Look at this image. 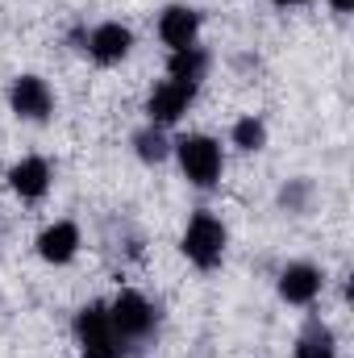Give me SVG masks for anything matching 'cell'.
<instances>
[{
    "mask_svg": "<svg viewBox=\"0 0 354 358\" xmlns=\"http://www.w3.org/2000/svg\"><path fill=\"white\" fill-rule=\"evenodd\" d=\"M76 338H80L84 358H121V350H125V342L117 338V329H113V321H108V308H100V304L80 308V317H76Z\"/></svg>",
    "mask_w": 354,
    "mask_h": 358,
    "instance_id": "obj_1",
    "label": "cell"
},
{
    "mask_svg": "<svg viewBox=\"0 0 354 358\" xmlns=\"http://www.w3.org/2000/svg\"><path fill=\"white\" fill-rule=\"evenodd\" d=\"M183 255L196 263L200 271H213L225 255V225L208 213H196L183 229Z\"/></svg>",
    "mask_w": 354,
    "mask_h": 358,
    "instance_id": "obj_2",
    "label": "cell"
},
{
    "mask_svg": "<svg viewBox=\"0 0 354 358\" xmlns=\"http://www.w3.org/2000/svg\"><path fill=\"white\" fill-rule=\"evenodd\" d=\"M176 150H179V167H183V176L192 179L196 187H213V183L221 179V146H217L213 138L192 134V138L176 142Z\"/></svg>",
    "mask_w": 354,
    "mask_h": 358,
    "instance_id": "obj_3",
    "label": "cell"
},
{
    "mask_svg": "<svg viewBox=\"0 0 354 358\" xmlns=\"http://www.w3.org/2000/svg\"><path fill=\"white\" fill-rule=\"evenodd\" d=\"M108 321H113V329H117L121 342H142V338L155 329V308H150L146 296L121 292V296L113 300V308H108Z\"/></svg>",
    "mask_w": 354,
    "mask_h": 358,
    "instance_id": "obj_4",
    "label": "cell"
},
{
    "mask_svg": "<svg viewBox=\"0 0 354 358\" xmlns=\"http://www.w3.org/2000/svg\"><path fill=\"white\" fill-rule=\"evenodd\" d=\"M192 96H196V88H192V84H179V80H167V84H159V88L150 92V100H146L150 125H171V121H179V117L187 113Z\"/></svg>",
    "mask_w": 354,
    "mask_h": 358,
    "instance_id": "obj_5",
    "label": "cell"
},
{
    "mask_svg": "<svg viewBox=\"0 0 354 358\" xmlns=\"http://www.w3.org/2000/svg\"><path fill=\"white\" fill-rule=\"evenodd\" d=\"M8 104H13L17 117H25V121H42V117H50L55 96H50V88H46L38 76H21V80L13 84V92H8Z\"/></svg>",
    "mask_w": 354,
    "mask_h": 358,
    "instance_id": "obj_6",
    "label": "cell"
},
{
    "mask_svg": "<svg viewBox=\"0 0 354 358\" xmlns=\"http://www.w3.org/2000/svg\"><path fill=\"white\" fill-rule=\"evenodd\" d=\"M134 46V34L121 25V21H104L88 34V55L96 63H121Z\"/></svg>",
    "mask_w": 354,
    "mask_h": 358,
    "instance_id": "obj_7",
    "label": "cell"
},
{
    "mask_svg": "<svg viewBox=\"0 0 354 358\" xmlns=\"http://www.w3.org/2000/svg\"><path fill=\"white\" fill-rule=\"evenodd\" d=\"M196 29H200V13L196 8H183V4H171L163 17H159V38L171 46V50H183V46H196Z\"/></svg>",
    "mask_w": 354,
    "mask_h": 358,
    "instance_id": "obj_8",
    "label": "cell"
},
{
    "mask_svg": "<svg viewBox=\"0 0 354 358\" xmlns=\"http://www.w3.org/2000/svg\"><path fill=\"white\" fill-rule=\"evenodd\" d=\"M317 292H321V271L309 267V263H292L279 275V296L288 304H313Z\"/></svg>",
    "mask_w": 354,
    "mask_h": 358,
    "instance_id": "obj_9",
    "label": "cell"
},
{
    "mask_svg": "<svg viewBox=\"0 0 354 358\" xmlns=\"http://www.w3.org/2000/svg\"><path fill=\"white\" fill-rule=\"evenodd\" d=\"M8 183L21 200H42L46 187H50V163L46 159H21L13 171H8Z\"/></svg>",
    "mask_w": 354,
    "mask_h": 358,
    "instance_id": "obj_10",
    "label": "cell"
},
{
    "mask_svg": "<svg viewBox=\"0 0 354 358\" xmlns=\"http://www.w3.org/2000/svg\"><path fill=\"white\" fill-rule=\"evenodd\" d=\"M76 250H80V229H76L71 221H55V225L38 238V255H42L46 263H71Z\"/></svg>",
    "mask_w": 354,
    "mask_h": 358,
    "instance_id": "obj_11",
    "label": "cell"
},
{
    "mask_svg": "<svg viewBox=\"0 0 354 358\" xmlns=\"http://www.w3.org/2000/svg\"><path fill=\"white\" fill-rule=\"evenodd\" d=\"M171 80H179V84H200L204 80V71H208V55L200 50V46H183V50H176L171 55Z\"/></svg>",
    "mask_w": 354,
    "mask_h": 358,
    "instance_id": "obj_12",
    "label": "cell"
},
{
    "mask_svg": "<svg viewBox=\"0 0 354 358\" xmlns=\"http://www.w3.org/2000/svg\"><path fill=\"white\" fill-rule=\"evenodd\" d=\"M296 358H334V334L321 321H309L296 338Z\"/></svg>",
    "mask_w": 354,
    "mask_h": 358,
    "instance_id": "obj_13",
    "label": "cell"
},
{
    "mask_svg": "<svg viewBox=\"0 0 354 358\" xmlns=\"http://www.w3.org/2000/svg\"><path fill=\"white\" fill-rule=\"evenodd\" d=\"M134 146H138V159L142 163H163L167 159V138H163V125H146V129H138L134 134Z\"/></svg>",
    "mask_w": 354,
    "mask_h": 358,
    "instance_id": "obj_14",
    "label": "cell"
},
{
    "mask_svg": "<svg viewBox=\"0 0 354 358\" xmlns=\"http://www.w3.org/2000/svg\"><path fill=\"white\" fill-rule=\"evenodd\" d=\"M267 142V129L259 117H242L238 125H234V146H242V150H259Z\"/></svg>",
    "mask_w": 354,
    "mask_h": 358,
    "instance_id": "obj_15",
    "label": "cell"
},
{
    "mask_svg": "<svg viewBox=\"0 0 354 358\" xmlns=\"http://www.w3.org/2000/svg\"><path fill=\"white\" fill-rule=\"evenodd\" d=\"M330 4H334L338 13H351V8H354V0H330Z\"/></svg>",
    "mask_w": 354,
    "mask_h": 358,
    "instance_id": "obj_16",
    "label": "cell"
},
{
    "mask_svg": "<svg viewBox=\"0 0 354 358\" xmlns=\"http://www.w3.org/2000/svg\"><path fill=\"white\" fill-rule=\"evenodd\" d=\"M275 4H283V8H288V4H304V0H275Z\"/></svg>",
    "mask_w": 354,
    "mask_h": 358,
    "instance_id": "obj_17",
    "label": "cell"
}]
</instances>
